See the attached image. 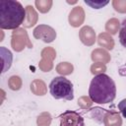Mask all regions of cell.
Listing matches in <instances>:
<instances>
[{
  "label": "cell",
  "instance_id": "cell-22",
  "mask_svg": "<svg viewBox=\"0 0 126 126\" xmlns=\"http://www.w3.org/2000/svg\"><path fill=\"white\" fill-rule=\"evenodd\" d=\"M106 71V65L103 63H99V62H94L91 66V73L94 76L96 75H100V74H104V72Z\"/></svg>",
  "mask_w": 126,
  "mask_h": 126
},
{
  "label": "cell",
  "instance_id": "cell-12",
  "mask_svg": "<svg viewBox=\"0 0 126 126\" xmlns=\"http://www.w3.org/2000/svg\"><path fill=\"white\" fill-rule=\"evenodd\" d=\"M26 12H27V16H26L25 22L23 23V26H24V28L29 29V28L33 27L37 23L38 15H37L35 9L31 5H28L26 7Z\"/></svg>",
  "mask_w": 126,
  "mask_h": 126
},
{
  "label": "cell",
  "instance_id": "cell-8",
  "mask_svg": "<svg viewBox=\"0 0 126 126\" xmlns=\"http://www.w3.org/2000/svg\"><path fill=\"white\" fill-rule=\"evenodd\" d=\"M79 37L83 44L87 46H92L96 40V35L94 30L90 26H84L79 31Z\"/></svg>",
  "mask_w": 126,
  "mask_h": 126
},
{
  "label": "cell",
  "instance_id": "cell-3",
  "mask_svg": "<svg viewBox=\"0 0 126 126\" xmlns=\"http://www.w3.org/2000/svg\"><path fill=\"white\" fill-rule=\"evenodd\" d=\"M50 94L56 99L72 100L74 98L73 84L63 76L55 77L49 84Z\"/></svg>",
  "mask_w": 126,
  "mask_h": 126
},
{
  "label": "cell",
  "instance_id": "cell-10",
  "mask_svg": "<svg viewBox=\"0 0 126 126\" xmlns=\"http://www.w3.org/2000/svg\"><path fill=\"white\" fill-rule=\"evenodd\" d=\"M91 58L94 62H99V63H103V64L108 63L111 59L110 54L104 48H95V49H94L92 51Z\"/></svg>",
  "mask_w": 126,
  "mask_h": 126
},
{
  "label": "cell",
  "instance_id": "cell-17",
  "mask_svg": "<svg viewBox=\"0 0 126 126\" xmlns=\"http://www.w3.org/2000/svg\"><path fill=\"white\" fill-rule=\"evenodd\" d=\"M120 27H121V23L119 22V20L116 18H111L105 24V31L110 35H113L120 31Z\"/></svg>",
  "mask_w": 126,
  "mask_h": 126
},
{
  "label": "cell",
  "instance_id": "cell-4",
  "mask_svg": "<svg viewBox=\"0 0 126 126\" xmlns=\"http://www.w3.org/2000/svg\"><path fill=\"white\" fill-rule=\"evenodd\" d=\"M11 46L16 52H21L22 50H24L25 47H32V43L31 42L28 32L24 28H19L13 31Z\"/></svg>",
  "mask_w": 126,
  "mask_h": 126
},
{
  "label": "cell",
  "instance_id": "cell-11",
  "mask_svg": "<svg viewBox=\"0 0 126 126\" xmlns=\"http://www.w3.org/2000/svg\"><path fill=\"white\" fill-rule=\"evenodd\" d=\"M104 126H122V118L115 110H108L103 118Z\"/></svg>",
  "mask_w": 126,
  "mask_h": 126
},
{
  "label": "cell",
  "instance_id": "cell-13",
  "mask_svg": "<svg viewBox=\"0 0 126 126\" xmlns=\"http://www.w3.org/2000/svg\"><path fill=\"white\" fill-rule=\"evenodd\" d=\"M96 40H97L98 45L101 46L102 48H105L106 50H112L114 48V39L106 32L99 33Z\"/></svg>",
  "mask_w": 126,
  "mask_h": 126
},
{
  "label": "cell",
  "instance_id": "cell-5",
  "mask_svg": "<svg viewBox=\"0 0 126 126\" xmlns=\"http://www.w3.org/2000/svg\"><path fill=\"white\" fill-rule=\"evenodd\" d=\"M41 60L38 63V67L42 72H49L53 69V60L56 58V51L53 47H44L40 52Z\"/></svg>",
  "mask_w": 126,
  "mask_h": 126
},
{
  "label": "cell",
  "instance_id": "cell-9",
  "mask_svg": "<svg viewBox=\"0 0 126 126\" xmlns=\"http://www.w3.org/2000/svg\"><path fill=\"white\" fill-rule=\"evenodd\" d=\"M85 16L86 15H85V11H84L83 7L76 6L69 13V16H68L69 24L74 28H78V27L82 26V24L84 23Z\"/></svg>",
  "mask_w": 126,
  "mask_h": 126
},
{
  "label": "cell",
  "instance_id": "cell-14",
  "mask_svg": "<svg viewBox=\"0 0 126 126\" xmlns=\"http://www.w3.org/2000/svg\"><path fill=\"white\" fill-rule=\"evenodd\" d=\"M0 55H1V61H2V73H5L12 65L13 55L11 51L4 46L0 47Z\"/></svg>",
  "mask_w": 126,
  "mask_h": 126
},
{
  "label": "cell",
  "instance_id": "cell-6",
  "mask_svg": "<svg viewBox=\"0 0 126 126\" xmlns=\"http://www.w3.org/2000/svg\"><path fill=\"white\" fill-rule=\"evenodd\" d=\"M33 37L36 39H41L42 41L49 43L56 38V32L53 28L47 25H38L34 28L32 32Z\"/></svg>",
  "mask_w": 126,
  "mask_h": 126
},
{
  "label": "cell",
  "instance_id": "cell-2",
  "mask_svg": "<svg viewBox=\"0 0 126 126\" xmlns=\"http://www.w3.org/2000/svg\"><path fill=\"white\" fill-rule=\"evenodd\" d=\"M26 8L19 1L0 0V28L2 30H16L26 20Z\"/></svg>",
  "mask_w": 126,
  "mask_h": 126
},
{
  "label": "cell",
  "instance_id": "cell-25",
  "mask_svg": "<svg viewBox=\"0 0 126 126\" xmlns=\"http://www.w3.org/2000/svg\"><path fill=\"white\" fill-rule=\"evenodd\" d=\"M85 3L94 9H100V8L104 7L105 5H107L109 2L101 1V0H85Z\"/></svg>",
  "mask_w": 126,
  "mask_h": 126
},
{
  "label": "cell",
  "instance_id": "cell-23",
  "mask_svg": "<svg viewBox=\"0 0 126 126\" xmlns=\"http://www.w3.org/2000/svg\"><path fill=\"white\" fill-rule=\"evenodd\" d=\"M92 104H93V100L91 99L90 96L83 95L78 99V105L83 109H89L92 106Z\"/></svg>",
  "mask_w": 126,
  "mask_h": 126
},
{
  "label": "cell",
  "instance_id": "cell-18",
  "mask_svg": "<svg viewBox=\"0 0 126 126\" xmlns=\"http://www.w3.org/2000/svg\"><path fill=\"white\" fill-rule=\"evenodd\" d=\"M55 70L61 76H67V75H70L73 73L74 66L69 62H60L55 67Z\"/></svg>",
  "mask_w": 126,
  "mask_h": 126
},
{
  "label": "cell",
  "instance_id": "cell-7",
  "mask_svg": "<svg viewBox=\"0 0 126 126\" xmlns=\"http://www.w3.org/2000/svg\"><path fill=\"white\" fill-rule=\"evenodd\" d=\"M60 126H86L84 118L77 112L67 110L60 115Z\"/></svg>",
  "mask_w": 126,
  "mask_h": 126
},
{
  "label": "cell",
  "instance_id": "cell-20",
  "mask_svg": "<svg viewBox=\"0 0 126 126\" xmlns=\"http://www.w3.org/2000/svg\"><path fill=\"white\" fill-rule=\"evenodd\" d=\"M52 121V117L50 115L49 112H41L37 118H36V124L37 126H49L51 124Z\"/></svg>",
  "mask_w": 126,
  "mask_h": 126
},
{
  "label": "cell",
  "instance_id": "cell-26",
  "mask_svg": "<svg viewBox=\"0 0 126 126\" xmlns=\"http://www.w3.org/2000/svg\"><path fill=\"white\" fill-rule=\"evenodd\" d=\"M119 40L120 43L126 48V19L123 20L121 23L120 31H119Z\"/></svg>",
  "mask_w": 126,
  "mask_h": 126
},
{
  "label": "cell",
  "instance_id": "cell-21",
  "mask_svg": "<svg viewBox=\"0 0 126 126\" xmlns=\"http://www.w3.org/2000/svg\"><path fill=\"white\" fill-rule=\"evenodd\" d=\"M22 85H23V82L19 76H16V75L11 76L8 80V86L12 91H19L22 88Z\"/></svg>",
  "mask_w": 126,
  "mask_h": 126
},
{
  "label": "cell",
  "instance_id": "cell-28",
  "mask_svg": "<svg viewBox=\"0 0 126 126\" xmlns=\"http://www.w3.org/2000/svg\"><path fill=\"white\" fill-rule=\"evenodd\" d=\"M119 74L121 76H126V64H124L119 68Z\"/></svg>",
  "mask_w": 126,
  "mask_h": 126
},
{
  "label": "cell",
  "instance_id": "cell-24",
  "mask_svg": "<svg viewBox=\"0 0 126 126\" xmlns=\"http://www.w3.org/2000/svg\"><path fill=\"white\" fill-rule=\"evenodd\" d=\"M112 6L118 13H126V0H113Z\"/></svg>",
  "mask_w": 126,
  "mask_h": 126
},
{
  "label": "cell",
  "instance_id": "cell-27",
  "mask_svg": "<svg viewBox=\"0 0 126 126\" xmlns=\"http://www.w3.org/2000/svg\"><path fill=\"white\" fill-rule=\"evenodd\" d=\"M118 109L121 112V114L123 115V117L126 118V98L122 99L119 103H118Z\"/></svg>",
  "mask_w": 126,
  "mask_h": 126
},
{
  "label": "cell",
  "instance_id": "cell-16",
  "mask_svg": "<svg viewBox=\"0 0 126 126\" xmlns=\"http://www.w3.org/2000/svg\"><path fill=\"white\" fill-rule=\"evenodd\" d=\"M108 110L104 109V108H101V107H94V108H91L90 109V112H89V115L92 119H94L95 122L97 123H102L103 122V118L105 116V114L107 113Z\"/></svg>",
  "mask_w": 126,
  "mask_h": 126
},
{
  "label": "cell",
  "instance_id": "cell-29",
  "mask_svg": "<svg viewBox=\"0 0 126 126\" xmlns=\"http://www.w3.org/2000/svg\"><path fill=\"white\" fill-rule=\"evenodd\" d=\"M67 3H69V4H75V3H77V1H67Z\"/></svg>",
  "mask_w": 126,
  "mask_h": 126
},
{
  "label": "cell",
  "instance_id": "cell-1",
  "mask_svg": "<svg viewBox=\"0 0 126 126\" xmlns=\"http://www.w3.org/2000/svg\"><path fill=\"white\" fill-rule=\"evenodd\" d=\"M89 96L93 102L98 104L112 102L116 96V86L114 81L106 74L94 76L90 84Z\"/></svg>",
  "mask_w": 126,
  "mask_h": 126
},
{
  "label": "cell",
  "instance_id": "cell-15",
  "mask_svg": "<svg viewBox=\"0 0 126 126\" xmlns=\"http://www.w3.org/2000/svg\"><path fill=\"white\" fill-rule=\"evenodd\" d=\"M31 91L35 95H44L47 93V87L42 80L35 79L31 84Z\"/></svg>",
  "mask_w": 126,
  "mask_h": 126
},
{
  "label": "cell",
  "instance_id": "cell-19",
  "mask_svg": "<svg viewBox=\"0 0 126 126\" xmlns=\"http://www.w3.org/2000/svg\"><path fill=\"white\" fill-rule=\"evenodd\" d=\"M52 4H53L52 0H35L34 2L36 9L42 14L47 13L52 7Z\"/></svg>",
  "mask_w": 126,
  "mask_h": 126
}]
</instances>
